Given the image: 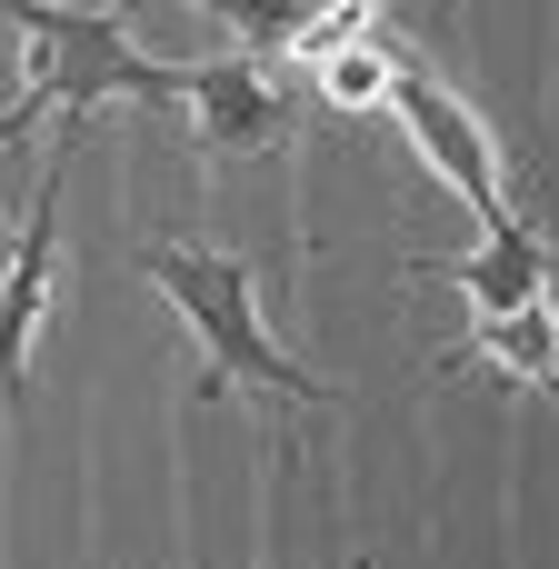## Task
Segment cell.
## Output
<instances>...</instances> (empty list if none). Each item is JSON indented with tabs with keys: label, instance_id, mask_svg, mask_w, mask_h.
I'll use <instances>...</instances> for the list:
<instances>
[{
	"label": "cell",
	"instance_id": "obj_7",
	"mask_svg": "<svg viewBox=\"0 0 559 569\" xmlns=\"http://www.w3.org/2000/svg\"><path fill=\"white\" fill-rule=\"evenodd\" d=\"M470 370L520 380V390H550V380H559L550 300H530V310H480V320H470V340H450V350H440V380H470Z\"/></svg>",
	"mask_w": 559,
	"mask_h": 569
},
{
	"label": "cell",
	"instance_id": "obj_6",
	"mask_svg": "<svg viewBox=\"0 0 559 569\" xmlns=\"http://www.w3.org/2000/svg\"><path fill=\"white\" fill-rule=\"evenodd\" d=\"M410 280H440V290H460L470 310H530V300L550 290V240H540L530 210H510L500 230H480V250H460V260H410Z\"/></svg>",
	"mask_w": 559,
	"mask_h": 569
},
{
	"label": "cell",
	"instance_id": "obj_9",
	"mask_svg": "<svg viewBox=\"0 0 559 569\" xmlns=\"http://www.w3.org/2000/svg\"><path fill=\"white\" fill-rule=\"evenodd\" d=\"M200 10H220V20L240 30V50H260V60H270V50H290V40L310 30L330 0H200Z\"/></svg>",
	"mask_w": 559,
	"mask_h": 569
},
{
	"label": "cell",
	"instance_id": "obj_4",
	"mask_svg": "<svg viewBox=\"0 0 559 569\" xmlns=\"http://www.w3.org/2000/svg\"><path fill=\"white\" fill-rule=\"evenodd\" d=\"M180 100H190V150L200 160H270L290 140V90L270 80L260 50L180 60Z\"/></svg>",
	"mask_w": 559,
	"mask_h": 569
},
{
	"label": "cell",
	"instance_id": "obj_2",
	"mask_svg": "<svg viewBox=\"0 0 559 569\" xmlns=\"http://www.w3.org/2000/svg\"><path fill=\"white\" fill-rule=\"evenodd\" d=\"M0 20L20 30V60H30L20 100H0V150L40 110L90 130L110 100H150V110L180 100V60L130 40V0H0Z\"/></svg>",
	"mask_w": 559,
	"mask_h": 569
},
{
	"label": "cell",
	"instance_id": "obj_5",
	"mask_svg": "<svg viewBox=\"0 0 559 569\" xmlns=\"http://www.w3.org/2000/svg\"><path fill=\"white\" fill-rule=\"evenodd\" d=\"M60 180H70V150L40 170V190H30V210H20V240H10V260H0V390H10V400H20V370H30V330H40V310H50Z\"/></svg>",
	"mask_w": 559,
	"mask_h": 569
},
{
	"label": "cell",
	"instance_id": "obj_8",
	"mask_svg": "<svg viewBox=\"0 0 559 569\" xmlns=\"http://www.w3.org/2000/svg\"><path fill=\"white\" fill-rule=\"evenodd\" d=\"M390 70H400V40L380 30V40L320 50V60H310V90H320L330 110H350V120H360V110H380V100H390Z\"/></svg>",
	"mask_w": 559,
	"mask_h": 569
},
{
	"label": "cell",
	"instance_id": "obj_10",
	"mask_svg": "<svg viewBox=\"0 0 559 569\" xmlns=\"http://www.w3.org/2000/svg\"><path fill=\"white\" fill-rule=\"evenodd\" d=\"M0 260H10V250H0Z\"/></svg>",
	"mask_w": 559,
	"mask_h": 569
},
{
	"label": "cell",
	"instance_id": "obj_1",
	"mask_svg": "<svg viewBox=\"0 0 559 569\" xmlns=\"http://www.w3.org/2000/svg\"><path fill=\"white\" fill-rule=\"evenodd\" d=\"M140 280L190 320V340H200V360H210V380H200V400H260V410H340V390L320 380V370H300L280 340H270V320H260V280H250V260L240 250H220V240H140Z\"/></svg>",
	"mask_w": 559,
	"mask_h": 569
},
{
	"label": "cell",
	"instance_id": "obj_3",
	"mask_svg": "<svg viewBox=\"0 0 559 569\" xmlns=\"http://www.w3.org/2000/svg\"><path fill=\"white\" fill-rule=\"evenodd\" d=\"M380 110H400L410 150L430 160V180H440V190H450V200H460L480 230H500V220L520 210V200H510V180H500V140L480 130V110H470L460 90H440L430 70H410V60H400V70H390V100H380Z\"/></svg>",
	"mask_w": 559,
	"mask_h": 569
}]
</instances>
